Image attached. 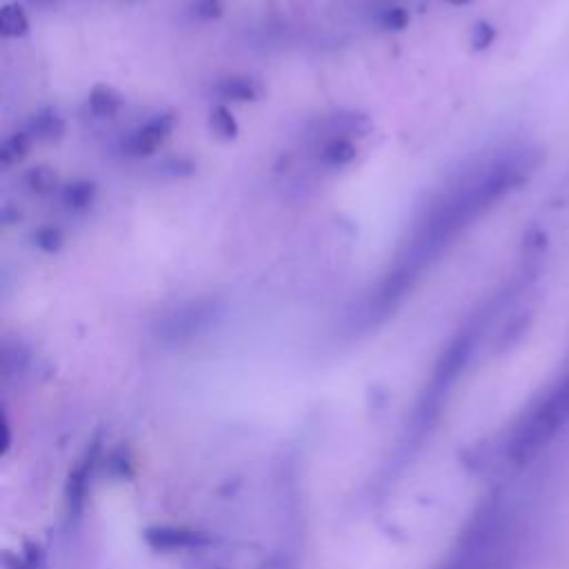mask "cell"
I'll list each match as a JSON object with an SVG mask.
<instances>
[{
  "mask_svg": "<svg viewBox=\"0 0 569 569\" xmlns=\"http://www.w3.org/2000/svg\"><path fill=\"white\" fill-rule=\"evenodd\" d=\"M513 551L507 516L491 502L471 518L440 569H511Z\"/></svg>",
  "mask_w": 569,
  "mask_h": 569,
  "instance_id": "cell-1",
  "label": "cell"
},
{
  "mask_svg": "<svg viewBox=\"0 0 569 569\" xmlns=\"http://www.w3.org/2000/svg\"><path fill=\"white\" fill-rule=\"evenodd\" d=\"M569 420V376L551 389L513 429L509 440V458L518 465L529 462Z\"/></svg>",
  "mask_w": 569,
  "mask_h": 569,
  "instance_id": "cell-2",
  "label": "cell"
},
{
  "mask_svg": "<svg viewBox=\"0 0 569 569\" xmlns=\"http://www.w3.org/2000/svg\"><path fill=\"white\" fill-rule=\"evenodd\" d=\"M176 127V116L173 113H158L136 127L124 140L120 142V151L129 158H149L153 156L171 136Z\"/></svg>",
  "mask_w": 569,
  "mask_h": 569,
  "instance_id": "cell-3",
  "label": "cell"
},
{
  "mask_svg": "<svg viewBox=\"0 0 569 569\" xmlns=\"http://www.w3.org/2000/svg\"><path fill=\"white\" fill-rule=\"evenodd\" d=\"M213 93L222 102H253L260 100L264 93V87L258 78L253 76H224L213 84Z\"/></svg>",
  "mask_w": 569,
  "mask_h": 569,
  "instance_id": "cell-4",
  "label": "cell"
},
{
  "mask_svg": "<svg viewBox=\"0 0 569 569\" xmlns=\"http://www.w3.org/2000/svg\"><path fill=\"white\" fill-rule=\"evenodd\" d=\"M64 118L56 109L47 107L29 118L24 131L33 138V142H58L64 136Z\"/></svg>",
  "mask_w": 569,
  "mask_h": 569,
  "instance_id": "cell-5",
  "label": "cell"
},
{
  "mask_svg": "<svg viewBox=\"0 0 569 569\" xmlns=\"http://www.w3.org/2000/svg\"><path fill=\"white\" fill-rule=\"evenodd\" d=\"M87 102H89V111L96 118H113L124 107V96L109 84H93Z\"/></svg>",
  "mask_w": 569,
  "mask_h": 569,
  "instance_id": "cell-6",
  "label": "cell"
},
{
  "mask_svg": "<svg viewBox=\"0 0 569 569\" xmlns=\"http://www.w3.org/2000/svg\"><path fill=\"white\" fill-rule=\"evenodd\" d=\"M96 182L91 180H73L60 189V202L71 213H82L96 202Z\"/></svg>",
  "mask_w": 569,
  "mask_h": 569,
  "instance_id": "cell-7",
  "label": "cell"
},
{
  "mask_svg": "<svg viewBox=\"0 0 569 569\" xmlns=\"http://www.w3.org/2000/svg\"><path fill=\"white\" fill-rule=\"evenodd\" d=\"M371 129V120L365 113H336L327 120L329 138L365 136Z\"/></svg>",
  "mask_w": 569,
  "mask_h": 569,
  "instance_id": "cell-8",
  "label": "cell"
},
{
  "mask_svg": "<svg viewBox=\"0 0 569 569\" xmlns=\"http://www.w3.org/2000/svg\"><path fill=\"white\" fill-rule=\"evenodd\" d=\"M358 156V147L349 138H327L320 147V162L327 167H345L353 162Z\"/></svg>",
  "mask_w": 569,
  "mask_h": 569,
  "instance_id": "cell-9",
  "label": "cell"
},
{
  "mask_svg": "<svg viewBox=\"0 0 569 569\" xmlns=\"http://www.w3.org/2000/svg\"><path fill=\"white\" fill-rule=\"evenodd\" d=\"M31 144H33V138L27 131H16L7 136L0 144V164L4 169L20 164L29 156Z\"/></svg>",
  "mask_w": 569,
  "mask_h": 569,
  "instance_id": "cell-10",
  "label": "cell"
},
{
  "mask_svg": "<svg viewBox=\"0 0 569 569\" xmlns=\"http://www.w3.org/2000/svg\"><path fill=\"white\" fill-rule=\"evenodd\" d=\"M22 182L24 187L36 193V196H49L53 191H58V173L53 171V167L49 164H36V167H29L22 176Z\"/></svg>",
  "mask_w": 569,
  "mask_h": 569,
  "instance_id": "cell-11",
  "label": "cell"
},
{
  "mask_svg": "<svg viewBox=\"0 0 569 569\" xmlns=\"http://www.w3.org/2000/svg\"><path fill=\"white\" fill-rule=\"evenodd\" d=\"M209 131L220 140H236L240 133L238 120L233 118L231 109L227 104H213L209 111Z\"/></svg>",
  "mask_w": 569,
  "mask_h": 569,
  "instance_id": "cell-12",
  "label": "cell"
},
{
  "mask_svg": "<svg viewBox=\"0 0 569 569\" xmlns=\"http://www.w3.org/2000/svg\"><path fill=\"white\" fill-rule=\"evenodd\" d=\"M29 33V18L20 4H4L0 9V36L24 38Z\"/></svg>",
  "mask_w": 569,
  "mask_h": 569,
  "instance_id": "cell-13",
  "label": "cell"
},
{
  "mask_svg": "<svg viewBox=\"0 0 569 569\" xmlns=\"http://www.w3.org/2000/svg\"><path fill=\"white\" fill-rule=\"evenodd\" d=\"M31 240L33 244L42 251V253H58L64 244V236L58 227L53 224H42L38 227L33 233H31Z\"/></svg>",
  "mask_w": 569,
  "mask_h": 569,
  "instance_id": "cell-14",
  "label": "cell"
},
{
  "mask_svg": "<svg viewBox=\"0 0 569 569\" xmlns=\"http://www.w3.org/2000/svg\"><path fill=\"white\" fill-rule=\"evenodd\" d=\"M378 24L385 31H402L409 24V11L405 7H387L380 11Z\"/></svg>",
  "mask_w": 569,
  "mask_h": 569,
  "instance_id": "cell-15",
  "label": "cell"
},
{
  "mask_svg": "<svg viewBox=\"0 0 569 569\" xmlns=\"http://www.w3.org/2000/svg\"><path fill=\"white\" fill-rule=\"evenodd\" d=\"M191 13L204 22L218 20L224 13V0H193Z\"/></svg>",
  "mask_w": 569,
  "mask_h": 569,
  "instance_id": "cell-16",
  "label": "cell"
},
{
  "mask_svg": "<svg viewBox=\"0 0 569 569\" xmlns=\"http://www.w3.org/2000/svg\"><path fill=\"white\" fill-rule=\"evenodd\" d=\"M158 169L162 173H167V176L184 178V176H193L196 173V162H191L189 158H169Z\"/></svg>",
  "mask_w": 569,
  "mask_h": 569,
  "instance_id": "cell-17",
  "label": "cell"
},
{
  "mask_svg": "<svg viewBox=\"0 0 569 569\" xmlns=\"http://www.w3.org/2000/svg\"><path fill=\"white\" fill-rule=\"evenodd\" d=\"M493 38H496V29H493L489 22L480 20V22L473 24V29H471V47H473L476 51L487 49V47L493 42Z\"/></svg>",
  "mask_w": 569,
  "mask_h": 569,
  "instance_id": "cell-18",
  "label": "cell"
},
{
  "mask_svg": "<svg viewBox=\"0 0 569 569\" xmlns=\"http://www.w3.org/2000/svg\"><path fill=\"white\" fill-rule=\"evenodd\" d=\"M2 220H4L7 224H13V222L20 220V211H13L11 207H4V209H2Z\"/></svg>",
  "mask_w": 569,
  "mask_h": 569,
  "instance_id": "cell-19",
  "label": "cell"
},
{
  "mask_svg": "<svg viewBox=\"0 0 569 569\" xmlns=\"http://www.w3.org/2000/svg\"><path fill=\"white\" fill-rule=\"evenodd\" d=\"M449 4H453V7H465V4H469L471 0H447Z\"/></svg>",
  "mask_w": 569,
  "mask_h": 569,
  "instance_id": "cell-20",
  "label": "cell"
},
{
  "mask_svg": "<svg viewBox=\"0 0 569 569\" xmlns=\"http://www.w3.org/2000/svg\"><path fill=\"white\" fill-rule=\"evenodd\" d=\"M31 2H36V4H49V2H56V0H31Z\"/></svg>",
  "mask_w": 569,
  "mask_h": 569,
  "instance_id": "cell-21",
  "label": "cell"
}]
</instances>
